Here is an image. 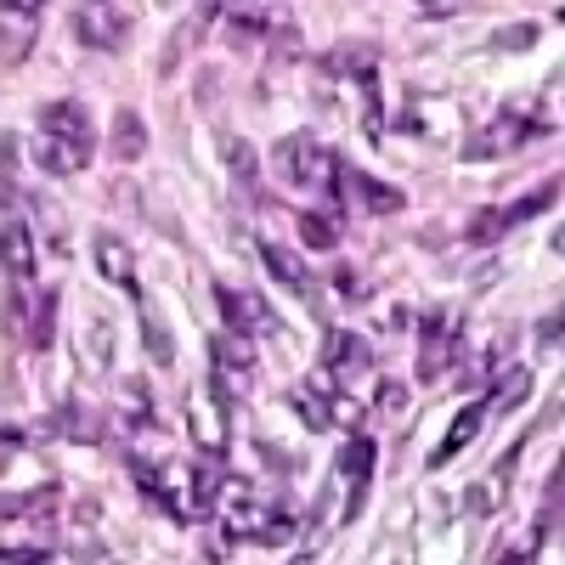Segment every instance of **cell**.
<instances>
[{
  "label": "cell",
  "mask_w": 565,
  "mask_h": 565,
  "mask_svg": "<svg viewBox=\"0 0 565 565\" xmlns=\"http://www.w3.org/2000/svg\"><path fill=\"white\" fill-rule=\"evenodd\" d=\"M271 164H277V175L282 181H295V186H306V193H322L328 199V210L340 215V204H345V193H340V153L334 148H322L317 136H306V130H295V136H282L277 148H271Z\"/></svg>",
  "instance_id": "1"
},
{
  "label": "cell",
  "mask_w": 565,
  "mask_h": 565,
  "mask_svg": "<svg viewBox=\"0 0 565 565\" xmlns=\"http://www.w3.org/2000/svg\"><path fill=\"white\" fill-rule=\"evenodd\" d=\"M548 130H554L548 119H526L521 108H498V114L458 148V159H463V164H487V159H503V153H514V148H526L532 136H548Z\"/></svg>",
  "instance_id": "2"
},
{
  "label": "cell",
  "mask_w": 565,
  "mask_h": 565,
  "mask_svg": "<svg viewBox=\"0 0 565 565\" xmlns=\"http://www.w3.org/2000/svg\"><path fill=\"white\" fill-rule=\"evenodd\" d=\"M74 34H79L85 52L114 57V52H125V40H130V18L119 7H74Z\"/></svg>",
  "instance_id": "3"
},
{
  "label": "cell",
  "mask_w": 565,
  "mask_h": 565,
  "mask_svg": "<svg viewBox=\"0 0 565 565\" xmlns=\"http://www.w3.org/2000/svg\"><path fill=\"white\" fill-rule=\"evenodd\" d=\"M215 306H221V322L238 328V334H277V317L260 295L249 289H232V282H215Z\"/></svg>",
  "instance_id": "4"
},
{
  "label": "cell",
  "mask_w": 565,
  "mask_h": 565,
  "mask_svg": "<svg viewBox=\"0 0 565 565\" xmlns=\"http://www.w3.org/2000/svg\"><path fill=\"white\" fill-rule=\"evenodd\" d=\"M322 74H328V79H351L356 90H362V85H380V45L345 40V45H334V52L322 57Z\"/></svg>",
  "instance_id": "5"
},
{
  "label": "cell",
  "mask_w": 565,
  "mask_h": 565,
  "mask_svg": "<svg viewBox=\"0 0 565 565\" xmlns=\"http://www.w3.org/2000/svg\"><path fill=\"white\" fill-rule=\"evenodd\" d=\"M40 130H45V136L74 141V148H85V153H97V125H90V114H85L74 97L45 103V108H40Z\"/></svg>",
  "instance_id": "6"
},
{
  "label": "cell",
  "mask_w": 565,
  "mask_h": 565,
  "mask_svg": "<svg viewBox=\"0 0 565 565\" xmlns=\"http://www.w3.org/2000/svg\"><path fill=\"white\" fill-rule=\"evenodd\" d=\"M487 413H492V402H487V396H476V402H469V407H463V413H458V418L447 424V436H441V447L430 452V463H424V469H447V463H452V458H458V452H463L469 441L481 436V424H487Z\"/></svg>",
  "instance_id": "7"
},
{
  "label": "cell",
  "mask_w": 565,
  "mask_h": 565,
  "mask_svg": "<svg viewBox=\"0 0 565 565\" xmlns=\"http://www.w3.org/2000/svg\"><path fill=\"white\" fill-rule=\"evenodd\" d=\"M260 266L271 271V282H282V295H295V300H311V271L295 249H282L271 238H260Z\"/></svg>",
  "instance_id": "8"
},
{
  "label": "cell",
  "mask_w": 565,
  "mask_h": 565,
  "mask_svg": "<svg viewBox=\"0 0 565 565\" xmlns=\"http://www.w3.org/2000/svg\"><path fill=\"white\" fill-rule=\"evenodd\" d=\"M322 367L328 373H362V367H373V345L362 334H351V328H334L322 340Z\"/></svg>",
  "instance_id": "9"
},
{
  "label": "cell",
  "mask_w": 565,
  "mask_h": 565,
  "mask_svg": "<svg viewBox=\"0 0 565 565\" xmlns=\"http://www.w3.org/2000/svg\"><path fill=\"white\" fill-rule=\"evenodd\" d=\"M340 181H345V186H356V199H362V210H367V215H402V210H407V193H396L391 181H373L367 170H351V164H345V170H340Z\"/></svg>",
  "instance_id": "10"
},
{
  "label": "cell",
  "mask_w": 565,
  "mask_h": 565,
  "mask_svg": "<svg viewBox=\"0 0 565 565\" xmlns=\"http://www.w3.org/2000/svg\"><path fill=\"white\" fill-rule=\"evenodd\" d=\"M52 430L57 436H68V441H103V436H114V424L103 418V413H90L85 402H63L57 413H52Z\"/></svg>",
  "instance_id": "11"
},
{
  "label": "cell",
  "mask_w": 565,
  "mask_h": 565,
  "mask_svg": "<svg viewBox=\"0 0 565 565\" xmlns=\"http://www.w3.org/2000/svg\"><path fill=\"white\" fill-rule=\"evenodd\" d=\"M40 29V0H7V63H29Z\"/></svg>",
  "instance_id": "12"
},
{
  "label": "cell",
  "mask_w": 565,
  "mask_h": 565,
  "mask_svg": "<svg viewBox=\"0 0 565 565\" xmlns=\"http://www.w3.org/2000/svg\"><path fill=\"white\" fill-rule=\"evenodd\" d=\"M7 282H34V232L7 204Z\"/></svg>",
  "instance_id": "13"
},
{
  "label": "cell",
  "mask_w": 565,
  "mask_h": 565,
  "mask_svg": "<svg viewBox=\"0 0 565 565\" xmlns=\"http://www.w3.org/2000/svg\"><path fill=\"white\" fill-rule=\"evenodd\" d=\"M210 367H221L226 380H232V373H249L255 367V334H238V328L210 334Z\"/></svg>",
  "instance_id": "14"
},
{
  "label": "cell",
  "mask_w": 565,
  "mask_h": 565,
  "mask_svg": "<svg viewBox=\"0 0 565 565\" xmlns=\"http://www.w3.org/2000/svg\"><path fill=\"white\" fill-rule=\"evenodd\" d=\"M34 164L45 170V175H79L85 164H90V153L85 148H74V141H63V136H34Z\"/></svg>",
  "instance_id": "15"
},
{
  "label": "cell",
  "mask_w": 565,
  "mask_h": 565,
  "mask_svg": "<svg viewBox=\"0 0 565 565\" xmlns=\"http://www.w3.org/2000/svg\"><path fill=\"white\" fill-rule=\"evenodd\" d=\"M186 430H193V441L215 458H226V407H204V402H186Z\"/></svg>",
  "instance_id": "16"
},
{
  "label": "cell",
  "mask_w": 565,
  "mask_h": 565,
  "mask_svg": "<svg viewBox=\"0 0 565 565\" xmlns=\"http://www.w3.org/2000/svg\"><path fill=\"white\" fill-rule=\"evenodd\" d=\"M97 266H103V277H114L119 289L130 295V300H141V282H136V255L119 244V238H97Z\"/></svg>",
  "instance_id": "17"
},
{
  "label": "cell",
  "mask_w": 565,
  "mask_h": 565,
  "mask_svg": "<svg viewBox=\"0 0 565 565\" xmlns=\"http://www.w3.org/2000/svg\"><path fill=\"white\" fill-rule=\"evenodd\" d=\"M108 153H114V159H125V164L148 153V125H141V114H136V108H119V114H114Z\"/></svg>",
  "instance_id": "18"
},
{
  "label": "cell",
  "mask_w": 565,
  "mask_h": 565,
  "mask_svg": "<svg viewBox=\"0 0 565 565\" xmlns=\"http://www.w3.org/2000/svg\"><path fill=\"white\" fill-rule=\"evenodd\" d=\"M282 23L277 7H226V29H232V45H249L255 34H271Z\"/></svg>",
  "instance_id": "19"
},
{
  "label": "cell",
  "mask_w": 565,
  "mask_h": 565,
  "mask_svg": "<svg viewBox=\"0 0 565 565\" xmlns=\"http://www.w3.org/2000/svg\"><path fill=\"white\" fill-rule=\"evenodd\" d=\"M554 204H559V175L537 181L526 199H514V204H498V210H503V221H509V226H521V221H537V215H548Z\"/></svg>",
  "instance_id": "20"
},
{
  "label": "cell",
  "mask_w": 565,
  "mask_h": 565,
  "mask_svg": "<svg viewBox=\"0 0 565 565\" xmlns=\"http://www.w3.org/2000/svg\"><path fill=\"white\" fill-rule=\"evenodd\" d=\"M526 391H532V367H492V373H487V402H492V407L526 402Z\"/></svg>",
  "instance_id": "21"
},
{
  "label": "cell",
  "mask_w": 565,
  "mask_h": 565,
  "mask_svg": "<svg viewBox=\"0 0 565 565\" xmlns=\"http://www.w3.org/2000/svg\"><path fill=\"white\" fill-rule=\"evenodd\" d=\"M373 436H362V430H351V441L340 447V476L351 481V487H367L373 481Z\"/></svg>",
  "instance_id": "22"
},
{
  "label": "cell",
  "mask_w": 565,
  "mask_h": 565,
  "mask_svg": "<svg viewBox=\"0 0 565 565\" xmlns=\"http://www.w3.org/2000/svg\"><path fill=\"white\" fill-rule=\"evenodd\" d=\"M226 164H232V186H238L244 199H260V159H255V148L244 136L226 141Z\"/></svg>",
  "instance_id": "23"
},
{
  "label": "cell",
  "mask_w": 565,
  "mask_h": 565,
  "mask_svg": "<svg viewBox=\"0 0 565 565\" xmlns=\"http://www.w3.org/2000/svg\"><path fill=\"white\" fill-rule=\"evenodd\" d=\"M29 345L34 351H52V340H57V289H40L34 295V311H29Z\"/></svg>",
  "instance_id": "24"
},
{
  "label": "cell",
  "mask_w": 565,
  "mask_h": 565,
  "mask_svg": "<svg viewBox=\"0 0 565 565\" xmlns=\"http://www.w3.org/2000/svg\"><path fill=\"white\" fill-rule=\"evenodd\" d=\"M136 322H141V345H148V356H153L159 367H170V362H175V345H170V328L159 322V311H153L148 300H136Z\"/></svg>",
  "instance_id": "25"
},
{
  "label": "cell",
  "mask_w": 565,
  "mask_h": 565,
  "mask_svg": "<svg viewBox=\"0 0 565 565\" xmlns=\"http://www.w3.org/2000/svg\"><path fill=\"white\" fill-rule=\"evenodd\" d=\"M57 487L45 481V487H34V492H7V521H23V514H34V521H52L57 514Z\"/></svg>",
  "instance_id": "26"
},
{
  "label": "cell",
  "mask_w": 565,
  "mask_h": 565,
  "mask_svg": "<svg viewBox=\"0 0 565 565\" xmlns=\"http://www.w3.org/2000/svg\"><path fill=\"white\" fill-rule=\"evenodd\" d=\"M328 396H334V391H322V385H295L289 391V407L306 418V430H328Z\"/></svg>",
  "instance_id": "27"
},
{
  "label": "cell",
  "mask_w": 565,
  "mask_h": 565,
  "mask_svg": "<svg viewBox=\"0 0 565 565\" xmlns=\"http://www.w3.org/2000/svg\"><path fill=\"white\" fill-rule=\"evenodd\" d=\"M300 244H306V249H334V244H340V215L306 210V215H300Z\"/></svg>",
  "instance_id": "28"
},
{
  "label": "cell",
  "mask_w": 565,
  "mask_h": 565,
  "mask_svg": "<svg viewBox=\"0 0 565 565\" xmlns=\"http://www.w3.org/2000/svg\"><path fill=\"white\" fill-rule=\"evenodd\" d=\"M537 40H543L537 23H509V29H492L487 34V52H532Z\"/></svg>",
  "instance_id": "29"
},
{
  "label": "cell",
  "mask_w": 565,
  "mask_h": 565,
  "mask_svg": "<svg viewBox=\"0 0 565 565\" xmlns=\"http://www.w3.org/2000/svg\"><path fill=\"white\" fill-rule=\"evenodd\" d=\"M266 52H271V63H300V52H306L300 23H289V18H282V23L266 34Z\"/></svg>",
  "instance_id": "30"
},
{
  "label": "cell",
  "mask_w": 565,
  "mask_h": 565,
  "mask_svg": "<svg viewBox=\"0 0 565 565\" xmlns=\"http://www.w3.org/2000/svg\"><path fill=\"white\" fill-rule=\"evenodd\" d=\"M503 232H509V221H503V210L492 204V210H481L476 221L463 226V244H476V249H487V244H498V238H503Z\"/></svg>",
  "instance_id": "31"
},
{
  "label": "cell",
  "mask_w": 565,
  "mask_h": 565,
  "mask_svg": "<svg viewBox=\"0 0 565 565\" xmlns=\"http://www.w3.org/2000/svg\"><path fill=\"white\" fill-rule=\"evenodd\" d=\"M362 418H367V407L356 396H345V391L328 396V424H340V430H362Z\"/></svg>",
  "instance_id": "32"
},
{
  "label": "cell",
  "mask_w": 565,
  "mask_h": 565,
  "mask_svg": "<svg viewBox=\"0 0 565 565\" xmlns=\"http://www.w3.org/2000/svg\"><path fill=\"white\" fill-rule=\"evenodd\" d=\"M334 295H340V300H351V306H356V300H367V277H362L356 266H345V260H340V266H334Z\"/></svg>",
  "instance_id": "33"
},
{
  "label": "cell",
  "mask_w": 565,
  "mask_h": 565,
  "mask_svg": "<svg viewBox=\"0 0 565 565\" xmlns=\"http://www.w3.org/2000/svg\"><path fill=\"white\" fill-rule=\"evenodd\" d=\"M373 407L396 418V413L407 407V385H402V380H385V385H380V396H373Z\"/></svg>",
  "instance_id": "34"
},
{
  "label": "cell",
  "mask_w": 565,
  "mask_h": 565,
  "mask_svg": "<svg viewBox=\"0 0 565 565\" xmlns=\"http://www.w3.org/2000/svg\"><path fill=\"white\" fill-rule=\"evenodd\" d=\"M559 334H565V317H559V306H554V311L537 322V345H543V351H554V345H559Z\"/></svg>",
  "instance_id": "35"
},
{
  "label": "cell",
  "mask_w": 565,
  "mask_h": 565,
  "mask_svg": "<svg viewBox=\"0 0 565 565\" xmlns=\"http://www.w3.org/2000/svg\"><path fill=\"white\" fill-rule=\"evenodd\" d=\"M458 12H463L458 0H424V7H418L424 23H447V18H458Z\"/></svg>",
  "instance_id": "36"
},
{
  "label": "cell",
  "mask_w": 565,
  "mask_h": 565,
  "mask_svg": "<svg viewBox=\"0 0 565 565\" xmlns=\"http://www.w3.org/2000/svg\"><path fill=\"white\" fill-rule=\"evenodd\" d=\"M463 509H469V514H492V481L469 487V492H463Z\"/></svg>",
  "instance_id": "37"
},
{
  "label": "cell",
  "mask_w": 565,
  "mask_h": 565,
  "mask_svg": "<svg viewBox=\"0 0 565 565\" xmlns=\"http://www.w3.org/2000/svg\"><path fill=\"white\" fill-rule=\"evenodd\" d=\"M34 559H52V554H45L40 543H23V548H12V543H7V565H34Z\"/></svg>",
  "instance_id": "38"
},
{
  "label": "cell",
  "mask_w": 565,
  "mask_h": 565,
  "mask_svg": "<svg viewBox=\"0 0 565 565\" xmlns=\"http://www.w3.org/2000/svg\"><path fill=\"white\" fill-rule=\"evenodd\" d=\"M0 148H7V153H0V164H7V181H12V170H18V159H23V141L7 130V136H0Z\"/></svg>",
  "instance_id": "39"
}]
</instances>
